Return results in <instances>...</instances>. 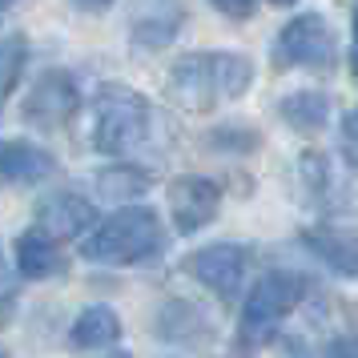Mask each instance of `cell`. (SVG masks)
Returning a JSON list of instances; mask_svg holds the SVG:
<instances>
[{
    "mask_svg": "<svg viewBox=\"0 0 358 358\" xmlns=\"http://www.w3.org/2000/svg\"><path fill=\"white\" fill-rule=\"evenodd\" d=\"M254 85V61L245 52H185L165 77L169 101L185 113H210L222 101H238Z\"/></svg>",
    "mask_w": 358,
    "mask_h": 358,
    "instance_id": "6da1fadb",
    "label": "cell"
},
{
    "mask_svg": "<svg viewBox=\"0 0 358 358\" xmlns=\"http://www.w3.org/2000/svg\"><path fill=\"white\" fill-rule=\"evenodd\" d=\"M310 298V282L298 270L274 266L254 282V290L245 294L238 326H234V358H254L266 350V342L278 338L282 322Z\"/></svg>",
    "mask_w": 358,
    "mask_h": 358,
    "instance_id": "7a4b0ae2",
    "label": "cell"
},
{
    "mask_svg": "<svg viewBox=\"0 0 358 358\" xmlns=\"http://www.w3.org/2000/svg\"><path fill=\"white\" fill-rule=\"evenodd\" d=\"M165 254V222L149 206H121L81 238V258L93 266H153Z\"/></svg>",
    "mask_w": 358,
    "mask_h": 358,
    "instance_id": "3957f363",
    "label": "cell"
},
{
    "mask_svg": "<svg viewBox=\"0 0 358 358\" xmlns=\"http://www.w3.org/2000/svg\"><path fill=\"white\" fill-rule=\"evenodd\" d=\"M157 109L129 85H105L93 101V149L105 157H133L153 145Z\"/></svg>",
    "mask_w": 358,
    "mask_h": 358,
    "instance_id": "277c9868",
    "label": "cell"
},
{
    "mask_svg": "<svg viewBox=\"0 0 358 358\" xmlns=\"http://www.w3.org/2000/svg\"><path fill=\"white\" fill-rule=\"evenodd\" d=\"M270 57H274L278 73H290V69L330 73L338 65V33L322 13H298L294 20L282 24Z\"/></svg>",
    "mask_w": 358,
    "mask_h": 358,
    "instance_id": "5b68a950",
    "label": "cell"
},
{
    "mask_svg": "<svg viewBox=\"0 0 358 358\" xmlns=\"http://www.w3.org/2000/svg\"><path fill=\"white\" fill-rule=\"evenodd\" d=\"M81 109V89H77V77L69 69H45L33 81L29 97L20 105V117L24 125L33 129H65L69 121Z\"/></svg>",
    "mask_w": 358,
    "mask_h": 358,
    "instance_id": "8992f818",
    "label": "cell"
},
{
    "mask_svg": "<svg viewBox=\"0 0 358 358\" xmlns=\"http://www.w3.org/2000/svg\"><path fill=\"white\" fill-rule=\"evenodd\" d=\"M185 274L201 282L210 294H217L222 302H234L245 286V274H250V245L242 242H210L194 250L185 258Z\"/></svg>",
    "mask_w": 358,
    "mask_h": 358,
    "instance_id": "52a82bcc",
    "label": "cell"
},
{
    "mask_svg": "<svg viewBox=\"0 0 358 358\" xmlns=\"http://www.w3.org/2000/svg\"><path fill=\"white\" fill-rule=\"evenodd\" d=\"M222 210V185L201 173H181L169 181V222L181 238L206 229Z\"/></svg>",
    "mask_w": 358,
    "mask_h": 358,
    "instance_id": "ba28073f",
    "label": "cell"
},
{
    "mask_svg": "<svg viewBox=\"0 0 358 358\" xmlns=\"http://www.w3.org/2000/svg\"><path fill=\"white\" fill-rule=\"evenodd\" d=\"M185 29V4L181 0H137L133 8V49H165L173 45L178 33Z\"/></svg>",
    "mask_w": 358,
    "mask_h": 358,
    "instance_id": "9c48e42d",
    "label": "cell"
},
{
    "mask_svg": "<svg viewBox=\"0 0 358 358\" xmlns=\"http://www.w3.org/2000/svg\"><path fill=\"white\" fill-rule=\"evenodd\" d=\"M97 206L81 194H49L36 201V226L52 234L57 242H69V238H85L89 229L97 226Z\"/></svg>",
    "mask_w": 358,
    "mask_h": 358,
    "instance_id": "30bf717a",
    "label": "cell"
},
{
    "mask_svg": "<svg viewBox=\"0 0 358 358\" xmlns=\"http://www.w3.org/2000/svg\"><path fill=\"white\" fill-rule=\"evenodd\" d=\"M13 262H17V274L29 278V282H49V278H61L69 270V258L61 242L45 234L41 226L24 229L13 245Z\"/></svg>",
    "mask_w": 358,
    "mask_h": 358,
    "instance_id": "8fae6325",
    "label": "cell"
},
{
    "mask_svg": "<svg viewBox=\"0 0 358 358\" xmlns=\"http://www.w3.org/2000/svg\"><path fill=\"white\" fill-rule=\"evenodd\" d=\"M57 173V157L33 141H0V185H41Z\"/></svg>",
    "mask_w": 358,
    "mask_h": 358,
    "instance_id": "7c38bea8",
    "label": "cell"
},
{
    "mask_svg": "<svg viewBox=\"0 0 358 358\" xmlns=\"http://www.w3.org/2000/svg\"><path fill=\"white\" fill-rule=\"evenodd\" d=\"M153 334L162 342H173V346H197V342L210 338L213 330H210V318H206L194 302L169 298V302H162L157 314H153Z\"/></svg>",
    "mask_w": 358,
    "mask_h": 358,
    "instance_id": "4fadbf2b",
    "label": "cell"
},
{
    "mask_svg": "<svg viewBox=\"0 0 358 358\" xmlns=\"http://www.w3.org/2000/svg\"><path fill=\"white\" fill-rule=\"evenodd\" d=\"M330 113H334V97L318 93V89H298L290 97H282V105H278V117L294 133H306V137L322 133L330 125Z\"/></svg>",
    "mask_w": 358,
    "mask_h": 358,
    "instance_id": "5bb4252c",
    "label": "cell"
},
{
    "mask_svg": "<svg viewBox=\"0 0 358 358\" xmlns=\"http://www.w3.org/2000/svg\"><path fill=\"white\" fill-rule=\"evenodd\" d=\"M121 338V314L113 306H105V302H93V306H85L77 314V322L69 330V342L77 346V350H105V346H113Z\"/></svg>",
    "mask_w": 358,
    "mask_h": 358,
    "instance_id": "9a60e30c",
    "label": "cell"
},
{
    "mask_svg": "<svg viewBox=\"0 0 358 358\" xmlns=\"http://www.w3.org/2000/svg\"><path fill=\"white\" fill-rule=\"evenodd\" d=\"M302 245L318 262H326L334 274L355 278V238L350 234L330 229V226H310V229H302Z\"/></svg>",
    "mask_w": 358,
    "mask_h": 358,
    "instance_id": "2e32d148",
    "label": "cell"
},
{
    "mask_svg": "<svg viewBox=\"0 0 358 358\" xmlns=\"http://www.w3.org/2000/svg\"><path fill=\"white\" fill-rule=\"evenodd\" d=\"M101 197H109V201H129V197H145L153 189V173L141 169V165H105L97 178H93Z\"/></svg>",
    "mask_w": 358,
    "mask_h": 358,
    "instance_id": "e0dca14e",
    "label": "cell"
},
{
    "mask_svg": "<svg viewBox=\"0 0 358 358\" xmlns=\"http://www.w3.org/2000/svg\"><path fill=\"white\" fill-rule=\"evenodd\" d=\"M298 173H302V185H306V194L314 206H322L326 213L330 210H342L334 194H338V185H334V173H330V157L318 153V149H310L302 153V162H298Z\"/></svg>",
    "mask_w": 358,
    "mask_h": 358,
    "instance_id": "ac0fdd59",
    "label": "cell"
},
{
    "mask_svg": "<svg viewBox=\"0 0 358 358\" xmlns=\"http://www.w3.org/2000/svg\"><path fill=\"white\" fill-rule=\"evenodd\" d=\"M24 65H29V41H24L20 33L0 36V101L20 85Z\"/></svg>",
    "mask_w": 358,
    "mask_h": 358,
    "instance_id": "d6986e66",
    "label": "cell"
},
{
    "mask_svg": "<svg viewBox=\"0 0 358 358\" xmlns=\"http://www.w3.org/2000/svg\"><path fill=\"white\" fill-rule=\"evenodd\" d=\"M210 145L222 149V153H254L262 145V137L250 125H222V129L210 133Z\"/></svg>",
    "mask_w": 358,
    "mask_h": 358,
    "instance_id": "ffe728a7",
    "label": "cell"
},
{
    "mask_svg": "<svg viewBox=\"0 0 358 358\" xmlns=\"http://www.w3.org/2000/svg\"><path fill=\"white\" fill-rule=\"evenodd\" d=\"M338 149H342V165H346V173H350V169L358 165V149H355V109H342Z\"/></svg>",
    "mask_w": 358,
    "mask_h": 358,
    "instance_id": "44dd1931",
    "label": "cell"
},
{
    "mask_svg": "<svg viewBox=\"0 0 358 358\" xmlns=\"http://www.w3.org/2000/svg\"><path fill=\"white\" fill-rule=\"evenodd\" d=\"M213 13H222L226 20H250L258 13V0H210Z\"/></svg>",
    "mask_w": 358,
    "mask_h": 358,
    "instance_id": "7402d4cb",
    "label": "cell"
},
{
    "mask_svg": "<svg viewBox=\"0 0 358 358\" xmlns=\"http://www.w3.org/2000/svg\"><path fill=\"white\" fill-rule=\"evenodd\" d=\"M73 4H77L81 13H101V8H109L113 0H73Z\"/></svg>",
    "mask_w": 358,
    "mask_h": 358,
    "instance_id": "603a6c76",
    "label": "cell"
},
{
    "mask_svg": "<svg viewBox=\"0 0 358 358\" xmlns=\"http://www.w3.org/2000/svg\"><path fill=\"white\" fill-rule=\"evenodd\" d=\"M8 278V258H4V245H0V282Z\"/></svg>",
    "mask_w": 358,
    "mask_h": 358,
    "instance_id": "cb8c5ba5",
    "label": "cell"
},
{
    "mask_svg": "<svg viewBox=\"0 0 358 358\" xmlns=\"http://www.w3.org/2000/svg\"><path fill=\"white\" fill-rule=\"evenodd\" d=\"M266 4H278V8H290V4H298V0H266Z\"/></svg>",
    "mask_w": 358,
    "mask_h": 358,
    "instance_id": "d4e9b609",
    "label": "cell"
},
{
    "mask_svg": "<svg viewBox=\"0 0 358 358\" xmlns=\"http://www.w3.org/2000/svg\"><path fill=\"white\" fill-rule=\"evenodd\" d=\"M13 4H17V0H0V13H8V8H13Z\"/></svg>",
    "mask_w": 358,
    "mask_h": 358,
    "instance_id": "484cf974",
    "label": "cell"
},
{
    "mask_svg": "<svg viewBox=\"0 0 358 358\" xmlns=\"http://www.w3.org/2000/svg\"><path fill=\"white\" fill-rule=\"evenodd\" d=\"M0 358H13V355H8V350H4V346H0Z\"/></svg>",
    "mask_w": 358,
    "mask_h": 358,
    "instance_id": "4316f807",
    "label": "cell"
},
{
    "mask_svg": "<svg viewBox=\"0 0 358 358\" xmlns=\"http://www.w3.org/2000/svg\"><path fill=\"white\" fill-rule=\"evenodd\" d=\"M113 358H129V355H113Z\"/></svg>",
    "mask_w": 358,
    "mask_h": 358,
    "instance_id": "83f0119b",
    "label": "cell"
}]
</instances>
